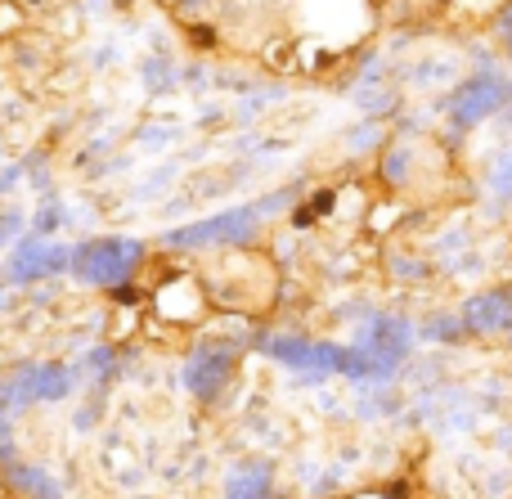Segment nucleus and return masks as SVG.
<instances>
[{
	"mask_svg": "<svg viewBox=\"0 0 512 499\" xmlns=\"http://www.w3.org/2000/svg\"><path fill=\"white\" fill-rule=\"evenodd\" d=\"M234 369H239V347L234 342H207V347L189 351L185 360V387L198 401H216L230 387Z\"/></svg>",
	"mask_w": 512,
	"mask_h": 499,
	"instance_id": "nucleus-4",
	"label": "nucleus"
},
{
	"mask_svg": "<svg viewBox=\"0 0 512 499\" xmlns=\"http://www.w3.org/2000/svg\"><path fill=\"white\" fill-rule=\"evenodd\" d=\"M225 499H274V482L265 464H243L225 477Z\"/></svg>",
	"mask_w": 512,
	"mask_h": 499,
	"instance_id": "nucleus-10",
	"label": "nucleus"
},
{
	"mask_svg": "<svg viewBox=\"0 0 512 499\" xmlns=\"http://www.w3.org/2000/svg\"><path fill=\"white\" fill-rule=\"evenodd\" d=\"M508 99H512V81L495 68H481L445 99V117H450L454 131H472V126H481L486 117H495Z\"/></svg>",
	"mask_w": 512,
	"mask_h": 499,
	"instance_id": "nucleus-3",
	"label": "nucleus"
},
{
	"mask_svg": "<svg viewBox=\"0 0 512 499\" xmlns=\"http://www.w3.org/2000/svg\"><path fill=\"white\" fill-rule=\"evenodd\" d=\"M0 473H5V486H9V491H14L18 499H63L59 486H54L36 464H5Z\"/></svg>",
	"mask_w": 512,
	"mask_h": 499,
	"instance_id": "nucleus-9",
	"label": "nucleus"
},
{
	"mask_svg": "<svg viewBox=\"0 0 512 499\" xmlns=\"http://www.w3.org/2000/svg\"><path fill=\"white\" fill-rule=\"evenodd\" d=\"M355 347L373 360L378 378H387L391 369L409 356V324L405 320H391V315H373V320H364L360 342H355Z\"/></svg>",
	"mask_w": 512,
	"mask_h": 499,
	"instance_id": "nucleus-5",
	"label": "nucleus"
},
{
	"mask_svg": "<svg viewBox=\"0 0 512 499\" xmlns=\"http://www.w3.org/2000/svg\"><path fill=\"white\" fill-rule=\"evenodd\" d=\"M459 320H463V329H468V333H499V329H508V324H512V284L468 297Z\"/></svg>",
	"mask_w": 512,
	"mask_h": 499,
	"instance_id": "nucleus-8",
	"label": "nucleus"
},
{
	"mask_svg": "<svg viewBox=\"0 0 512 499\" xmlns=\"http://www.w3.org/2000/svg\"><path fill=\"white\" fill-rule=\"evenodd\" d=\"M292 194H270L261 203H243V207H230V212H216L207 221H194V225H180L171 230L167 248L176 252H207V248H248V243L261 234L265 216H274V207H288Z\"/></svg>",
	"mask_w": 512,
	"mask_h": 499,
	"instance_id": "nucleus-1",
	"label": "nucleus"
},
{
	"mask_svg": "<svg viewBox=\"0 0 512 499\" xmlns=\"http://www.w3.org/2000/svg\"><path fill=\"white\" fill-rule=\"evenodd\" d=\"M72 392V374L63 365H23L9 383V401L27 405V401H63Z\"/></svg>",
	"mask_w": 512,
	"mask_h": 499,
	"instance_id": "nucleus-7",
	"label": "nucleus"
},
{
	"mask_svg": "<svg viewBox=\"0 0 512 499\" xmlns=\"http://www.w3.org/2000/svg\"><path fill=\"white\" fill-rule=\"evenodd\" d=\"M63 266H72V257L59 243H18L5 261V275L14 279V284H36V279L59 275Z\"/></svg>",
	"mask_w": 512,
	"mask_h": 499,
	"instance_id": "nucleus-6",
	"label": "nucleus"
},
{
	"mask_svg": "<svg viewBox=\"0 0 512 499\" xmlns=\"http://www.w3.org/2000/svg\"><path fill=\"white\" fill-rule=\"evenodd\" d=\"M144 257H149V248H144L140 239H122V234H113V239H90L81 243L77 252H72V279L77 284H90V288H126L135 275H140Z\"/></svg>",
	"mask_w": 512,
	"mask_h": 499,
	"instance_id": "nucleus-2",
	"label": "nucleus"
},
{
	"mask_svg": "<svg viewBox=\"0 0 512 499\" xmlns=\"http://www.w3.org/2000/svg\"><path fill=\"white\" fill-rule=\"evenodd\" d=\"M499 36H504V45L512 50V0L504 5V14H499Z\"/></svg>",
	"mask_w": 512,
	"mask_h": 499,
	"instance_id": "nucleus-11",
	"label": "nucleus"
}]
</instances>
